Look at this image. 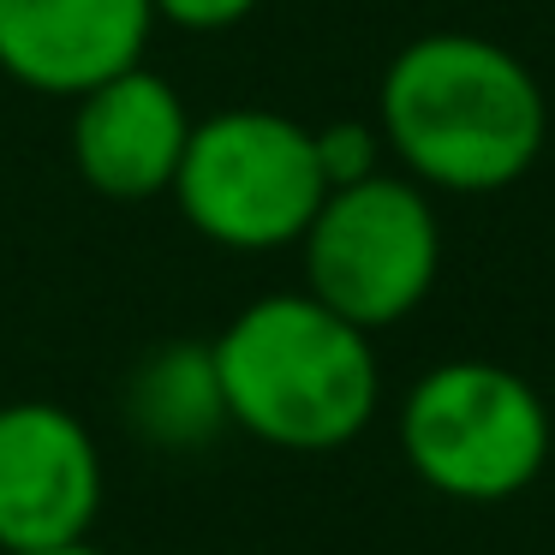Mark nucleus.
<instances>
[{"label":"nucleus","instance_id":"nucleus-1","mask_svg":"<svg viewBox=\"0 0 555 555\" xmlns=\"http://www.w3.org/2000/svg\"><path fill=\"white\" fill-rule=\"evenodd\" d=\"M383 138L436 192H502L543 150V90L483 37H418L383 73Z\"/></svg>","mask_w":555,"mask_h":555},{"label":"nucleus","instance_id":"nucleus-2","mask_svg":"<svg viewBox=\"0 0 555 555\" xmlns=\"http://www.w3.org/2000/svg\"><path fill=\"white\" fill-rule=\"evenodd\" d=\"M209 352L228 418L293 454L352 442L383 395L371 335L311 293H269L245 305Z\"/></svg>","mask_w":555,"mask_h":555},{"label":"nucleus","instance_id":"nucleus-3","mask_svg":"<svg viewBox=\"0 0 555 555\" xmlns=\"http://www.w3.org/2000/svg\"><path fill=\"white\" fill-rule=\"evenodd\" d=\"M185 221L228 251H275L305 240L323 209L328 180L317 162V132L269 108H233L192 126L173 173Z\"/></svg>","mask_w":555,"mask_h":555},{"label":"nucleus","instance_id":"nucleus-4","mask_svg":"<svg viewBox=\"0 0 555 555\" xmlns=\"http://www.w3.org/2000/svg\"><path fill=\"white\" fill-rule=\"evenodd\" d=\"M400 448L430 490L454 502H507L550 460V412L507 364L454 359L406 395Z\"/></svg>","mask_w":555,"mask_h":555},{"label":"nucleus","instance_id":"nucleus-5","mask_svg":"<svg viewBox=\"0 0 555 555\" xmlns=\"http://www.w3.org/2000/svg\"><path fill=\"white\" fill-rule=\"evenodd\" d=\"M442 263V228L412 180L371 173L335 185L305 228V281L352 328H388L418 311Z\"/></svg>","mask_w":555,"mask_h":555},{"label":"nucleus","instance_id":"nucleus-6","mask_svg":"<svg viewBox=\"0 0 555 555\" xmlns=\"http://www.w3.org/2000/svg\"><path fill=\"white\" fill-rule=\"evenodd\" d=\"M102 507V460L66 406H0V550L30 555L85 543Z\"/></svg>","mask_w":555,"mask_h":555},{"label":"nucleus","instance_id":"nucleus-7","mask_svg":"<svg viewBox=\"0 0 555 555\" xmlns=\"http://www.w3.org/2000/svg\"><path fill=\"white\" fill-rule=\"evenodd\" d=\"M150 0H0V73L42 96H85L144 66Z\"/></svg>","mask_w":555,"mask_h":555},{"label":"nucleus","instance_id":"nucleus-8","mask_svg":"<svg viewBox=\"0 0 555 555\" xmlns=\"http://www.w3.org/2000/svg\"><path fill=\"white\" fill-rule=\"evenodd\" d=\"M185 138H192V120H185L180 90L150 66H126L108 85L85 90L73 114L78 173L102 197H120V204L173 192Z\"/></svg>","mask_w":555,"mask_h":555},{"label":"nucleus","instance_id":"nucleus-9","mask_svg":"<svg viewBox=\"0 0 555 555\" xmlns=\"http://www.w3.org/2000/svg\"><path fill=\"white\" fill-rule=\"evenodd\" d=\"M126 424L156 448H209L228 418V395L216 376V352L173 340V347L150 352L126 383Z\"/></svg>","mask_w":555,"mask_h":555},{"label":"nucleus","instance_id":"nucleus-10","mask_svg":"<svg viewBox=\"0 0 555 555\" xmlns=\"http://www.w3.org/2000/svg\"><path fill=\"white\" fill-rule=\"evenodd\" d=\"M317 162H323L328 192L335 185H359L376 173V138L364 126H328V132H317Z\"/></svg>","mask_w":555,"mask_h":555},{"label":"nucleus","instance_id":"nucleus-11","mask_svg":"<svg viewBox=\"0 0 555 555\" xmlns=\"http://www.w3.org/2000/svg\"><path fill=\"white\" fill-rule=\"evenodd\" d=\"M150 7H156V18H168L180 30H228L251 13L257 0H150Z\"/></svg>","mask_w":555,"mask_h":555},{"label":"nucleus","instance_id":"nucleus-12","mask_svg":"<svg viewBox=\"0 0 555 555\" xmlns=\"http://www.w3.org/2000/svg\"><path fill=\"white\" fill-rule=\"evenodd\" d=\"M30 555H102V550H90V543H54V550H30Z\"/></svg>","mask_w":555,"mask_h":555}]
</instances>
